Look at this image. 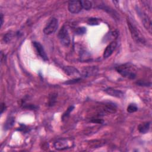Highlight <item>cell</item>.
Segmentation results:
<instances>
[{"label": "cell", "mask_w": 152, "mask_h": 152, "mask_svg": "<svg viewBox=\"0 0 152 152\" xmlns=\"http://www.w3.org/2000/svg\"><path fill=\"white\" fill-rule=\"evenodd\" d=\"M117 71L123 77L129 79H134L137 75V68L131 63L128 62L120 65L115 68Z\"/></svg>", "instance_id": "cell-1"}, {"label": "cell", "mask_w": 152, "mask_h": 152, "mask_svg": "<svg viewBox=\"0 0 152 152\" xmlns=\"http://www.w3.org/2000/svg\"><path fill=\"white\" fill-rule=\"evenodd\" d=\"M127 24L133 39L138 43L144 44L145 39L143 35H142L140 31L139 30L135 25L133 24V23L129 20H127Z\"/></svg>", "instance_id": "cell-2"}, {"label": "cell", "mask_w": 152, "mask_h": 152, "mask_svg": "<svg viewBox=\"0 0 152 152\" xmlns=\"http://www.w3.org/2000/svg\"><path fill=\"white\" fill-rule=\"evenodd\" d=\"M54 146L58 150H64L72 148L74 146V142L70 138H61L54 143Z\"/></svg>", "instance_id": "cell-3"}, {"label": "cell", "mask_w": 152, "mask_h": 152, "mask_svg": "<svg viewBox=\"0 0 152 152\" xmlns=\"http://www.w3.org/2000/svg\"><path fill=\"white\" fill-rule=\"evenodd\" d=\"M58 26V19L55 17L50 18L44 29V33L46 35L55 33Z\"/></svg>", "instance_id": "cell-4"}, {"label": "cell", "mask_w": 152, "mask_h": 152, "mask_svg": "<svg viewBox=\"0 0 152 152\" xmlns=\"http://www.w3.org/2000/svg\"><path fill=\"white\" fill-rule=\"evenodd\" d=\"M58 36L62 45L65 46H68L70 45L71 42L70 37L68 29L66 26H64L60 29Z\"/></svg>", "instance_id": "cell-5"}, {"label": "cell", "mask_w": 152, "mask_h": 152, "mask_svg": "<svg viewBox=\"0 0 152 152\" xmlns=\"http://www.w3.org/2000/svg\"><path fill=\"white\" fill-rule=\"evenodd\" d=\"M83 9L82 1H71L68 3V10L72 14H77Z\"/></svg>", "instance_id": "cell-6"}, {"label": "cell", "mask_w": 152, "mask_h": 152, "mask_svg": "<svg viewBox=\"0 0 152 152\" xmlns=\"http://www.w3.org/2000/svg\"><path fill=\"white\" fill-rule=\"evenodd\" d=\"M33 45L36 50L37 54L39 55L44 61H48V56L46 54L45 50L43 47V46L39 43L37 42H33Z\"/></svg>", "instance_id": "cell-7"}, {"label": "cell", "mask_w": 152, "mask_h": 152, "mask_svg": "<svg viewBox=\"0 0 152 152\" xmlns=\"http://www.w3.org/2000/svg\"><path fill=\"white\" fill-rule=\"evenodd\" d=\"M117 46V43L115 41H113L109 44L106 48L104 53V58L105 59L109 58L113 54Z\"/></svg>", "instance_id": "cell-8"}, {"label": "cell", "mask_w": 152, "mask_h": 152, "mask_svg": "<svg viewBox=\"0 0 152 152\" xmlns=\"http://www.w3.org/2000/svg\"><path fill=\"white\" fill-rule=\"evenodd\" d=\"M140 16L144 28L148 30L150 34H151V21L150 18L144 12L141 13Z\"/></svg>", "instance_id": "cell-9"}, {"label": "cell", "mask_w": 152, "mask_h": 152, "mask_svg": "<svg viewBox=\"0 0 152 152\" xmlns=\"http://www.w3.org/2000/svg\"><path fill=\"white\" fill-rule=\"evenodd\" d=\"M105 92L108 94L110 96H113V97H116L118 98H121L124 96V92H122L121 91L115 89V88H113L111 87L107 88L105 90Z\"/></svg>", "instance_id": "cell-10"}, {"label": "cell", "mask_w": 152, "mask_h": 152, "mask_svg": "<svg viewBox=\"0 0 152 152\" xmlns=\"http://www.w3.org/2000/svg\"><path fill=\"white\" fill-rule=\"evenodd\" d=\"M97 71V68L95 67H89L87 68H85L83 70V75L84 77H86H86H89V76H92L93 75L96 74Z\"/></svg>", "instance_id": "cell-11"}, {"label": "cell", "mask_w": 152, "mask_h": 152, "mask_svg": "<svg viewBox=\"0 0 152 152\" xmlns=\"http://www.w3.org/2000/svg\"><path fill=\"white\" fill-rule=\"evenodd\" d=\"M150 122H146L140 124L138 126V130L140 133L146 134L147 133L150 129Z\"/></svg>", "instance_id": "cell-12"}, {"label": "cell", "mask_w": 152, "mask_h": 152, "mask_svg": "<svg viewBox=\"0 0 152 152\" xmlns=\"http://www.w3.org/2000/svg\"><path fill=\"white\" fill-rule=\"evenodd\" d=\"M15 124V118L14 117H10L7 119L6 122L4 123V129L5 130H9L11 129Z\"/></svg>", "instance_id": "cell-13"}, {"label": "cell", "mask_w": 152, "mask_h": 152, "mask_svg": "<svg viewBox=\"0 0 152 152\" xmlns=\"http://www.w3.org/2000/svg\"><path fill=\"white\" fill-rule=\"evenodd\" d=\"M57 95L56 93H52L51 95H50L49 98V102H48V105L49 106H53L55 105L57 101Z\"/></svg>", "instance_id": "cell-14"}, {"label": "cell", "mask_w": 152, "mask_h": 152, "mask_svg": "<svg viewBox=\"0 0 152 152\" xmlns=\"http://www.w3.org/2000/svg\"><path fill=\"white\" fill-rule=\"evenodd\" d=\"M64 71L68 75H72L75 73H79L78 70L73 67H67L64 69Z\"/></svg>", "instance_id": "cell-15"}, {"label": "cell", "mask_w": 152, "mask_h": 152, "mask_svg": "<svg viewBox=\"0 0 152 152\" xmlns=\"http://www.w3.org/2000/svg\"><path fill=\"white\" fill-rule=\"evenodd\" d=\"M83 8L86 10H89L92 7V3L90 1H82Z\"/></svg>", "instance_id": "cell-16"}, {"label": "cell", "mask_w": 152, "mask_h": 152, "mask_svg": "<svg viewBox=\"0 0 152 152\" xmlns=\"http://www.w3.org/2000/svg\"><path fill=\"white\" fill-rule=\"evenodd\" d=\"M74 108V107L73 106H70V107L68 108V109L66 111V112L64 114H63V115H62V120H65L66 118H67L70 115V114L71 112H72V111H73Z\"/></svg>", "instance_id": "cell-17"}, {"label": "cell", "mask_w": 152, "mask_h": 152, "mask_svg": "<svg viewBox=\"0 0 152 152\" xmlns=\"http://www.w3.org/2000/svg\"><path fill=\"white\" fill-rule=\"evenodd\" d=\"M138 110V107L135 104H130L127 107V111L129 113H133Z\"/></svg>", "instance_id": "cell-18"}, {"label": "cell", "mask_w": 152, "mask_h": 152, "mask_svg": "<svg viewBox=\"0 0 152 152\" xmlns=\"http://www.w3.org/2000/svg\"><path fill=\"white\" fill-rule=\"evenodd\" d=\"M12 37H13V34L12 33H8L4 37V41L6 43H8L11 41Z\"/></svg>", "instance_id": "cell-19"}, {"label": "cell", "mask_w": 152, "mask_h": 152, "mask_svg": "<svg viewBox=\"0 0 152 152\" xmlns=\"http://www.w3.org/2000/svg\"><path fill=\"white\" fill-rule=\"evenodd\" d=\"M87 23L88 24L92 25V26H94V25H97L99 24V20L96 18H91L88 20Z\"/></svg>", "instance_id": "cell-20"}, {"label": "cell", "mask_w": 152, "mask_h": 152, "mask_svg": "<svg viewBox=\"0 0 152 152\" xmlns=\"http://www.w3.org/2000/svg\"><path fill=\"white\" fill-rule=\"evenodd\" d=\"M86 32V29L84 27H82V28H79L76 30L75 32L77 35H83Z\"/></svg>", "instance_id": "cell-21"}, {"label": "cell", "mask_w": 152, "mask_h": 152, "mask_svg": "<svg viewBox=\"0 0 152 152\" xmlns=\"http://www.w3.org/2000/svg\"><path fill=\"white\" fill-rule=\"evenodd\" d=\"M91 122L93 123H97V124H102L104 122V121L100 119H93Z\"/></svg>", "instance_id": "cell-22"}, {"label": "cell", "mask_w": 152, "mask_h": 152, "mask_svg": "<svg viewBox=\"0 0 152 152\" xmlns=\"http://www.w3.org/2000/svg\"><path fill=\"white\" fill-rule=\"evenodd\" d=\"M6 108H7V107H6V104H4V103H3V104H1V114L4 112V111H6Z\"/></svg>", "instance_id": "cell-23"}, {"label": "cell", "mask_w": 152, "mask_h": 152, "mask_svg": "<svg viewBox=\"0 0 152 152\" xmlns=\"http://www.w3.org/2000/svg\"><path fill=\"white\" fill-rule=\"evenodd\" d=\"M4 19V17H3V15L1 13V26H3V20Z\"/></svg>", "instance_id": "cell-24"}]
</instances>
